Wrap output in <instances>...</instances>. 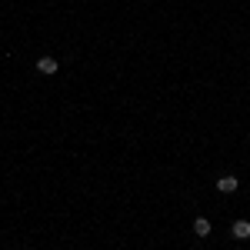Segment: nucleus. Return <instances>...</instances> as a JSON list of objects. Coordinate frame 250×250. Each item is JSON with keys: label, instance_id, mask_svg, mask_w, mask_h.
<instances>
[{"label": "nucleus", "instance_id": "nucleus-1", "mask_svg": "<svg viewBox=\"0 0 250 250\" xmlns=\"http://www.w3.org/2000/svg\"><path fill=\"white\" fill-rule=\"evenodd\" d=\"M237 187H240V180H237L233 173H224V177L217 180V190H220V193H233Z\"/></svg>", "mask_w": 250, "mask_h": 250}, {"label": "nucleus", "instance_id": "nucleus-2", "mask_svg": "<svg viewBox=\"0 0 250 250\" xmlns=\"http://www.w3.org/2000/svg\"><path fill=\"white\" fill-rule=\"evenodd\" d=\"M230 233H233V240H250V220H233Z\"/></svg>", "mask_w": 250, "mask_h": 250}, {"label": "nucleus", "instance_id": "nucleus-3", "mask_svg": "<svg viewBox=\"0 0 250 250\" xmlns=\"http://www.w3.org/2000/svg\"><path fill=\"white\" fill-rule=\"evenodd\" d=\"M37 74H43V77H54V74H57V60H54V57H40V60H37Z\"/></svg>", "mask_w": 250, "mask_h": 250}, {"label": "nucleus", "instance_id": "nucleus-4", "mask_svg": "<svg viewBox=\"0 0 250 250\" xmlns=\"http://www.w3.org/2000/svg\"><path fill=\"white\" fill-rule=\"evenodd\" d=\"M193 233H197V237H210V220H207V217H197V220H193Z\"/></svg>", "mask_w": 250, "mask_h": 250}]
</instances>
